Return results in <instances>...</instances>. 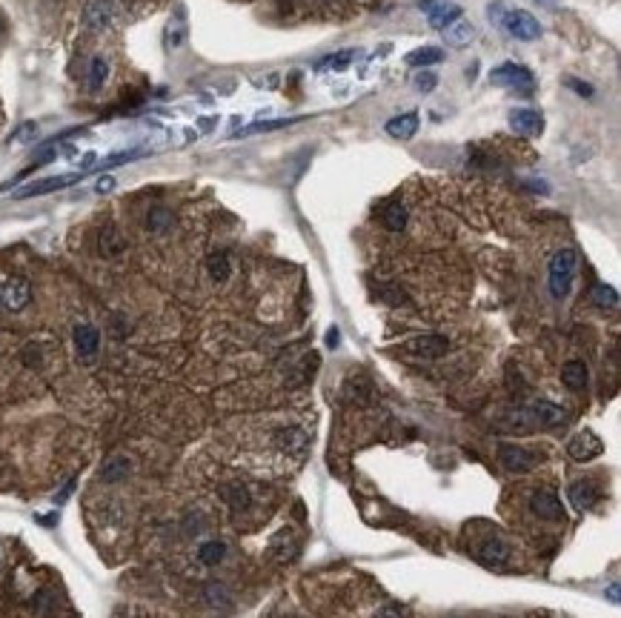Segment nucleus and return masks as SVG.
<instances>
[{
  "mask_svg": "<svg viewBox=\"0 0 621 618\" xmlns=\"http://www.w3.org/2000/svg\"><path fill=\"white\" fill-rule=\"evenodd\" d=\"M129 473V464L123 461V458H112L109 464H106V470H103V478L106 481H118V478H123Z\"/></svg>",
  "mask_w": 621,
  "mask_h": 618,
  "instance_id": "31",
  "label": "nucleus"
},
{
  "mask_svg": "<svg viewBox=\"0 0 621 618\" xmlns=\"http://www.w3.org/2000/svg\"><path fill=\"white\" fill-rule=\"evenodd\" d=\"M570 86L578 92V95H584V98H590L592 95V89H590V83H581V81H575V78H570Z\"/></svg>",
  "mask_w": 621,
  "mask_h": 618,
  "instance_id": "34",
  "label": "nucleus"
},
{
  "mask_svg": "<svg viewBox=\"0 0 621 618\" xmlns=\"http://www.w3.org/2000/svg\"><path fill=\"white\" fill-rule=\"evenodd\" d=\"M592 301L598 304V307H618V292L612 289V287H607V284H595L592 287Z\"/></svg>",
  "mask_w": 621,
  "mask_h": 618,
  "instance_id": "29",
  "label": "nucleus"
},
{
  "mask_svg": "<svg viewBox=\"0 0 621 618\" xmlns=\"http://www.w3.org/2000/svg\"><path fill=\"white\" fill-rule=\"evenodd\" d=\"M507 558H510V550H507L501 541H487V544L481 547V561H484L487 567H504Z\"/></svg>",
  "mask_w": 621,
  "mask_h": 618,
  "instance_id": "22",
  "label": "nucleus"
},
{
  "mask_svg": "<svg viewBox=\"0 0 621 618\" xmlns=\"http://www.w3.org/2000/svg\"><path fill=\"white\" fill-rule=\"evenodd\" d=\"M575 264H578V255L573 249H561V252L553 255V261H550V292L555 298H564L570 292Z\"/></svg>",
  "mask_w": 621,
  "mask_h": 618,
  "instance_id": "1",
  "label": "nucleus"
},
{
  "mask_svg": "<svg viewBox=\"0 0 621 618\" xmlns=\"http://www.w3.org/2000/svg\"><path fill=\"white\" fill-rule=\"evenodd\" d=\"M123 247H126V241H123V235H120L115 227H103V230L98 232V252H101L103 258L120 255Z\"/></svg>",
  "mask_w": 621,
  "mask_h": 618,
  "instance_id": "17",
  "label": "nucleus"
},
{
  "mask_svg": "<svg viewBox=\"0 0 621 618\" xmlns=\"http://www.w3.org/2000/svg\"><path fill=\"white\" fill-rule=\"evenodd\" d=\"M412 83H416V89H419V92L430 95V92L438 86V78H436L433 72H419V75H416V81H412Z\"/></svg>",
  "mask_w": 621,
  "mask_h": 618,
  "instance_id": "33",
  "label": "nucleus"
},
{
  "mask_svg": "<svg viewBox=\"0 0 621 618\" xmlns=\"http://www.w3.org/2000/svg\"><path fill=\"white\" fill-rule=\"evenodd\" d=\"M106 78H109V63H106L103 58H95L92 66H89V86H92V89H101V86L106 83Z\"/></svg>",
  "mask_w": 621,
  "mask_h": 618,
  "instance_id": "28",
  "label": "nucleus"
},
{
  "mask_svg": "<svg viewBox=\"0 0 621 618\" xmlns=\"http://www.w3.org/2000/svg\"><path fill=\"white\" fill-rule=\"evenodd\" d=\"M278 444L284 450H301L307 444V438H304L301 430H284V433H278Z\"/></svg>",
  "mask_w": 621,
  "mask_h": 618,
  "instance_id": "30",
  "label": "nucleus"
},
{
  "mask_svg": "<svg viewBox=\"0 0 621 618\" xmlns=\"http://www.w3.org/2000/svg\"><path fill=\"white\" fill-rule=\"evenodd\" d=\"M538 4H544V6H553V4H555V0H538Z\"/></svg>",
  "mask_w": 621,
  "mask_h": 618,
  "instance_id": "40",
  "label": "nucleus"
},
{
  "mask_svg": "<svg viewBox=\"0 0 621 618\" xmlns=\"http://www.w3.org/2000/svg\"><path fill=\"white\" fill-rule=\"evenodd\" d=\"M441 61H444V52L438 46H421V49L406 55V63L416 66V69H424V66H433V63H441Z\"/></svg>",
  "mask_w": 621,
  "mask_h": 618,
  "instance_id": "20",
  "label": "nucleus"
},
{
  "mask_svg": "<svg viewBox=\"0 0 621 618\" xmlns=\"http://www.w3.org/2000/svg\"><path fill=\"white\" fill-rule=\"evenodd\" d=\"M221 498H224L232 510H244V507H250V493H247L244 484H227V487H221Z\"/></svg>",
  "mask_w": 621,
  "mask_h": 618,
  "instance_id": "23",
  "label": "nucleus"
},
{
  "mask_svg": "<svg viewBox=\"0 0 621 618\" xmlns=\"http://www.w3.org/2000/svg\"><path fill=\"white\" fill-rule=\"evenodd\" d=\"M524 416L530 418V421H535L538 427H555V424H561L564 418H567V412L558 406V403H550V401H535Z\"/></svg>",
  "mask_w": 621,
  "mask_h": 618,
  "instance_id": "10",
  "label": "nucleus"
},
{
  "mask_svg": "<svg viewBox=\"0 0 621 618\" xmlns=\"http://www.w3.org/2000/svg\"><path fill=\"white\" fill-rule=\"evenodd\" d=\"M404 346H406V352L421 355V358H441V355H447L450 341L444 335H419V338L406 341Z\"/></svg>",
  "mask_w": 621,
  "mask_h": 618,
  "instance_id": "7",
  "label": "nucleus"
},
{
  "mask_svg": "<svg viewBox=\"0 0 621 618\" xmlns=\"http://www.w3.org/2000/svg\"><path fill=\"white\" fill-rule=\"evenodd\" d=\"M32 301V287L26 278H9L4 287H0V304L12 312H21L26 304Z\"/></svg>",
  "mask_w": 621,
  "mask_h": 618,
  "instance_id": "5",
  "label": "nucleus"
},
{
  "mask_svg": "<svg viewBox=\"0 0 621 618\" xmlns=\"http://www.w3.org/2000/svg\"><path fill=\"white\" fill-rule=\"evenodd\" d=\"M112 186H115V180H112V177H101V180H98V186H95V189H98V192H109V189H112Z\"/></svg>",
  "mask_w": 621,
  "mask_h": 618,
  "instance_id": "39",
  "label": "nucleus"
},
{
  "mask_svg": "<svg viewBox=\"0 0 621 618\" xmlns=\"http://www.w3.org/2000/svg\"><path fill=\"white\" fill-rule=\"evenodd\" d=\"M530 507H533V513H535L538 518H544V521H561V518H564L561 501H558V495L550 493V490H538V493L530 498Z\"/></svg>",
  "mask_w": 621,
  "mask_h": 618,
  "instance_id": "9",
  "label": "nucleus"
},
{
  "mask_svg": "<svg viewBox=\"0 0 621 618\" xmlns=\"http://www.w3.org/2000/svg\"><path fill=\"white\" fill-rule=\"evenodd\" d=\"M561 381L567 389H584L587 386V366L584 361H567L561 366Z\"/></svg>",
  "mask_w": 621,
  "mask_h": 618,
  "instance_id": "19",
  "label": "nucleus"
},
{
  "mask_svg": "<svg viewBox=\"0 0 621 618\" xmlns=\"http://www.w3.org/2000/svg\"><path fill=\"white\" fill-rule=\"evenodd\" d=\"M384 224H386V230H392V232H401V230L406 227V210H404V203H389V206H386Z\"/></svg>",
  "mask_w": 621,
  "mask_h": 618,
  "instance_id": "26",
  "label": "nucleus"
},
{
  "mask_svg": "<svg viewBox=\"0 0 621 618\" xmlns=\"http://www.w3.org/2000/svg\"><path fill=\"white\" fill-rule=\"evenodd\" d=\"M421 9H427V18H430L433 29H447L456 21H461V9L456 4H430V0H424Z\"/></svg>",
  "mask_w": 621,
  "mask_h": 618,
  "instance_id": "12",
  "label": "nucleus"
},
{
  "mask_svg": "<svg viewBox=\"0 0 621 618\" xmlns=\"http://www.w3.org/2000/svg\"><path fill=\"white\" fill-rule=\"evenodd\" d=\"M206 269H210V278H212V281L221 284V281L230 278V269H232V267H230V258H227L224 252H212L210 258H206Z\"/></svg>",
  "mask_w": 621,
  "mask_h": 618,
  "instance_id": "24",
  "label": "nucleus"
},
{
  "mask_svg": "<svg viewBox=\"0 0 621 618\" xmlns=\"http://www.w3.org/2000/svg\"><path fill=\"white\" fill-rule=\"evenodd\" d=\"M206 595H210V598H212V604H218V601H224V595H227V592H224L221 587H215V584H212L210 589H206Z\"/></svg>",
  "mask_w": 621,
  "mask_h": 618,
  "instance_id": "36",
  "label": "nucleus"
},
{
  "mask_svg": "<svg viewBox=\"0 0 621 618\" xmlns=\"http://www.w3.org/2000/svg\"><path fill=\"white\" fill-rule=\"evenodd\" d=\"M386 135L395 138V140H409L412 135L419 132V112H406V115H398L392 120H386Z\"/></svg>",
  "mask_w": 621,
  "mask_h": 618,
  "instance_id": "13",
  "label": "nucleus"
},
{
  "mask_svg": "<svg viewBox=\"0 0 621 618\" xmlns=\"http://www.w3.org/2000/svg\"><path fill=\"white\" fill-rule=\"evenodd\" d=\"M381 295H384V298H386V301H389V304H401V301H404V295H401V292H398V289H384V292H381Z\"/></svg>",
  "mask_w": 621,
  "mask_h": 618,
  "instance_id": "37",
  "label": "nucleus"
},
{
  "mask_svg": "<svg viewBox=\"0 0 621 618\" xmlns=\"http://www.w3.org/2000/svg\"><path fill=\"white\" fill-rule=\"evenodd\" d=\"M349 61H355V52H352V49H344V52H338V55L324 58V61L318 63V69H335V72H341V69L349 66Z\"/></svg>",
  "mask_w": 621,
  "mask_h": 618,
  "instance_id": "27",
  "label": "nucleus"
},
{
  "mask_svg": "<svg viewBox=\"0 0 621 618\" xmlns=\"http://www.w3.org/2000/svg\"><path fill=\"white\" fill-rule=\"evenodd\" d=\"M570 501H573V507L587 510V507H592L598 501V487L592 481H575L570 487Z\"/></svg>",
  "mask_w": 621,
  "mask_h": 618,
  "instance_id": "18",
  "label": "nucleus"
},
{
  "mask_svg": "<svg viewBox=\"0 0 621 618\" xmlns=\"http://www.w3.org/2000/svg\"><path fill=\"white\" fill-rule=\"evenodd\" d=\"M601 453H604V444H601V438H598L595 433H590V430L573 436L570 444H567V455H570L573 461H592V458H598Z\"/></svg>",
  "mask_w": 621,
  "mask_h": 618,
  "instance_id": "4",
  "label": "nucleus"
},
{
  "mask_svg": "<svg viewBox=\"0 0 621 618\" xmlns=\"http://www.w3.org/2000/svg\"><path fill=\"white\" fill-rule=\"evenodd\" d=\"M298 123V118H289V120H270V123H255L250 129H244L241 135H258V132H270V129H284V126H292Z\"/></svg>",
  "mask_w": 621,
  "mask_h": 618,
  "instance_id": "32",
  "label": "nucleus"
},
{
  "mask_svg": "<svg viewBox=\"0 0 621 618\" xmlns=\"http://www.w3.org/2000/svg\"><path fill=\"white\" fill-rule=\"evenodd\" d=\"M224 558H227V544H224V541H206V544H200V550H197V561L206 564V567H215V564H221Z\"/></svg>",
  "mask_w": 621,
  "mask_h": 618,
  "instance_id": "21",
  "label": "nucleus"
},
{
  "mask_svg": "<svg viewBox=\"0 0 621 618\" xmlns=\"http://www.w3.org/2000/svg\"><path fill=\"white\" fill-rule=\"evenodd\" d=\"M172 212L169 210H163V206H155V210H149V215H146V227L152 230V232H166L169 227H172Z\"/></svg>",
  "mask_w": 621,
  "mask_h": 618,
  "instance_id": "25",
  "label": "nucleus"
},
{
  "mask_svg": "<svg viewBox=\"0 0 621 618\" xmlns=\"http://www.w3.org/2000/svg\"><path fill=\"white\" fill-rule=\"evenodd\" d=\"M473 38H476V26L467 24V21H456L453 26L444 29V41H447V46H453V49H464V46H470Z\"/></svg>",
  "mask_w": 621,
  "mask_h": 618,
  "instance_id": "16",
  "label": "nucleus"
},
{
  "mask_svg": "<svg viewBox=\"0 0 621 618\" xmlns=\"http://www.w3.org/2000/svg\"><path fill=\"white\" fill-rule=\"evenodd\" d=\"M510 129H513L515 135L535 138V135L544 132V118H541V112H535V109H515V112L510 115Z\"/></svg>",
  "mask_w": 621,
  "mask_h": 618,
  "instance_id": "8",
  "label": "nucleus"
},
{
  "mask_svg": "<svg viewBox=\"0 0 621 618\" xmlns=\"http://www.w3.org/2000/svg\"><path fill=\"white\" fill-rule=\"evenodd\" d=\"M504 29L515 38V41H538L541 38V24H538V18H533L530 12H524V9H510L507 15H504Z\"/></svg>",
  "mask_w": 621,
  "mask_h": 618,
  "instance_id": "2",
  "label": "nucleus"
},
{
  "mask_svg": "<svg viewBox=\"0 0 621 618\" xmlns=\"http://www.w3.org/2000/svg\"><path fill=\"white\" fill-rule=\"evenodd\" d=\"M498 461L510 473H530L535 467V455L527 453L524 447H515V444H501L498 447Z\"/></svg>",
  "mask_w": 621,
  "mask_h": 618,
  "instance_id": "6",
  "label": "nucleus"
},
{
  "mask_svg": "<svg viewBox=\"0 0 621 618\" xmlns=\"http://www.w3.org/2000/svg\"><path fill=\"white\" fill-rule=\"evenodd\" d=\"M72 338H75V349H78V355H81L83 361H92V358L98 355L101 332H98L92 324H78L75 332H72Z\"/></svg>",
  "mask_w": 621,
  "mask_h": 618,
  "instance_id": "11",
  "label": "nucleus"
},
{
  "mask_svg": "<svg viewBox=\"0 0 621 618\" xmlns=\"http://www.w3.org/2000/svg\"><path fill=\"white\" fill-rule=\"evenodd\" d=\"M378 618H404V615H401V609H395V607H384V609L378 612Z\"/></svg>",
  "mask_w": 621,
  "mask_h": 618,
  "instance_id": "38",
  "label": "nucleus"
},
{
  "mask_svg": "<svg viewBox=\"0 0 621 618\" xmlns=\"http://www.w3.org/2000/svg\"><path fill=\"white\" fill-rule=\"evenodd\" d=\"M112 21V4L109 0H89L83 9V24L89 29H103Z\"/></svg>",
  "mask_w": 621,
  "mask_h": 618,
  "instance_id": "15",
  "label": "nucleus"
},
{
  "mask_svg": "<svg viewBox=\"0 0 621 618\" xmlns=\"http://www.w3.org/2000/svg\"><path fill=\"white\" fill-rule=\"evenodd\" d=\"M81 175H58V177H46V180H38L26 189L18 192V197H35V195H46V192H55V189H63V186H72L78 183Z\"/></svg>",
  "mask_w": 621,
  "mask_h": 618,
  "instance_id": "14",
  "label": "nucleus"
},
{
  "mask_svg": "<svg viewBox=\"0 0 621 618\" xmlns=\"http://www.w3.org/2000/svg\"><path fill=\"white\" fill-rule=\"evenodd\" d=\"M490 83H496V86H518V89L530 92L535 86V78H533L530 69H524L518 63H501V66H496L490 72Z\"/></svg>",
  "mask_w": 621,
  "mask_h": 618,
  "instance_id": "3",
  "label": "nucleus"
},
{
  "mask_svg": "<svg viewBox=\"0 0 621 618\" xmlns=\"http://www.w3.org/2000/svg\"><path fill=\"white\" fill-rule=\"evenodd\" d=\"M35 135H38V126H35V123H26V126L21 129V135H18V140H32Z\"/></svg>",
  "mask_w": 621,
  "mask_h": 618,
  "instance_id": "35",
  "label": "nucleus"
}]
</instances>
